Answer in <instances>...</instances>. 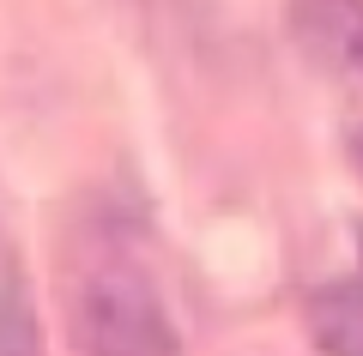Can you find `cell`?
Here are the masks:
<instances>
[{
	"label": "cell",
	"mask_w": 363,
	"mask_h": 356,
	"mask_svg": "<svg viewBox=\"0 0 363 356\" xmlns=\"http://www.w3.org/2000/svg\"><path fill=\"white\" fill-rule=\"evenodd\" d=\"M67 314L85 356H182L164 290L116 229L85 236L67 272Z\"/></svg>",
	"instance_id": "cell-1"
},
{
	"label": "cell",
	"mask_w": 363,
	"mask_h": 356,
	"mask_svg": "<svg viewBox=\"0 0 363 356\" xmlns=\"http://www.w3.org/2000/svg\"><path fill=\"white\" fill-rule=\"evenodd\" d=\"M285 30L315 73L363 85V0H285Z\"/></svg>",
	"instance_id": "cell-2"
},
{
	"label": "cell",
	"mask_w": 363,
	"mask_h": 356,
	"mask_svg": "<svg viewBox=\"0 0 363 356\" xmlns=\"http://www.w3.org/2000/svg\"><path fill=\"white\" fill-rule=\"evenodd\" d=\"M309 332L321 356H363V272L309 296Z\"/></svg>",
	"instance_id": "cell-3"
},
{
	"label": "cell",
	"mask_w": 363,
	"mask_h": 356,
	"mask_svg": "<svg viewBox=\"0 0 363 356\" xmlns=\"http://www.w3.org/2000/svg\"><path fill=\"white\" fill-rule=\"evenodd\" d=\"M0 356H43L30 278H25V260H18L6 229H0Z\"/></svg>",
	"instance_id": "cell-4"
},
{
	"label": "cell",
	"mask_w": 363,
	"mask_h": 356,
	"mask_svg": "<svg viewBox=\"0 0 363 356\" xmlns=\"http://www.w3.org/2000/svg\"><path fill=\"white\" fill-rule=\"evenodd\" d=\"M351 157H357V169H363V133H351Z\"/></svg>",
	"instance_id": "cell-5"
}]
</instances>
